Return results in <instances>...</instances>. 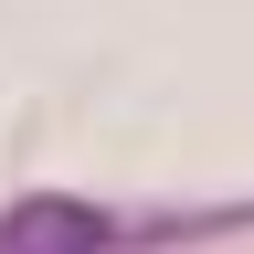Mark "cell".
Returning <instances> with one entry per match:
<instances>
[{
  "label": "cell",
  "mask_w": 254,
  "mask_h": 254,
  "mask_svg": "<svg viewBox=\"0 0 254 254\" xmlns=\"http://www.w3.org/2000/svg\"><path fill=\"white\" fill-rule=\"evenodd\" d=\"M106 244H117V222L74 190H32L0 212V254H106Z\"/></svg>",
  "instance_id": "obj_1"
}]
</instances>
